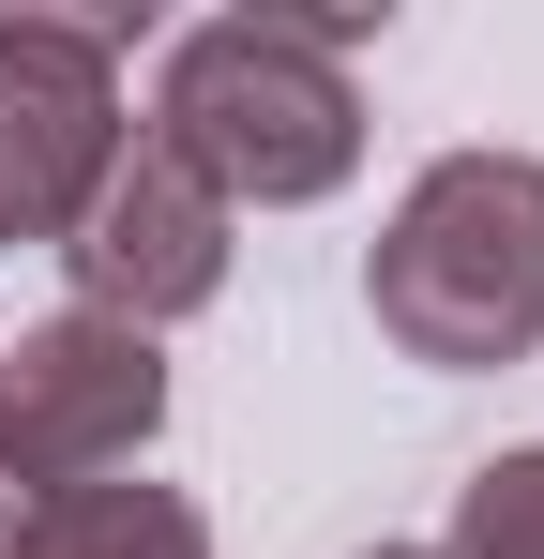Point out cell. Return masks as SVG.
<instances>
[{
    "label": "cell",
    "instance_id": "7",
    "mask_svg": "<svg viewBox=\"0 0 544 559\" xmlns=\"http://www.w3.org/2000/svg\"><path fill=\"white\" fill-rule=\"evenodd\" d=\"M439 559H544V454H484Z\"/></svg>",
    "mask_w": 544,
    "mask_h": 559
},
{
    "label": "cell",
    "instance_id": "2",
    "mask_svg": "<svg viewBox=\"0 0 544 559\" xmlns=\"http://www.w3.org/2000/svg\"><path fill=\"white\" fill-rule=\"evenodd\" d=\"M363 302L409 364H530L544 348V167L530 152H439L424 182L393 197L378 258H363Z\"/></svg>",
    "mask_w": 544,
    "mask_h": 559
},
{
    "label": "cell",
    "instance_id": "6",
    "mask_svg": "<svg viewBox=\"0 0 544 559\" xmlns=\"http://www.w3.org/2000/svg\"><path fill=\"white\" fill-rule=\"evenodd\" d=\"M0 559H212L181 484H31Z\"/></svg>",
    "mask_w": 544,
    "mask_h": 559
},
{
    "label": "cell",
    "instance_id": "4",
    "mask_svg": "<svg viewBox=\"0 0 544 559\" xmlns=\"http://www.w3.org/2000/svg\"><path fill=\"white\" fill-rule=\"evenodd\" d=\"M167 424V364L121 318H46L0 348V468L15 484H121Z\"/></svg>",
    "mask_w": 544,
    "mask_h": 559
},
{
    "label": "cell",
    "instance_id": "1",
    "mask_svg": "<svg viewBox=\"0 0 544 559\" xmlns=\"http://www.w3.org/2000/svg\"><path fill=\"white\" fill-rule=\"evenodd\" d=\"M378 31L363 0H318V15H197L152 76V152L197 167L227 212H303L363 167V92L348 46Z\"/></svg>",
    "mask_w": 544,
    "mask_h": 559
},
{
    "label": "cell",
    "instance_id": "3",
    "mask_svg": "<svg viewBox=\"0 0 544 559\" xmlns=\"http://www.w3.org/2000/svg\"><path fill=\"white\" fill-rule=\"evenodd\" d=\"M121 167V46L76 15H0V242H76Z\"/></svg>",
    "mask_w": 544,
    "mask_h": 559
},
{
    "label": "cell",
    "instance_id": "5",
    "mask_svg": "<svg viewBox=\"0 0 544 559\" xmlns=\"http://www.w3.org/2000/svg\"><path fill=\"white\" fill-rule=\"evenodd\" d=\"M61 273H76V318H121V333H167L197 318L212 287H227V197L167 167L152 136L106 167V197L76 212V242H61Z\"/></svg>",
    "mask_w": 544,
    "mask_h": 559
},
{
    "label": "cell",
    "instance_id": "8",
    "mask_svg": "<svg viewBox=\"0 0 544 559\" xmlns=\"http://www.w3.org/2000/svg\"><path fill=\"white\" fill-rule=\"evenodd\" d=\"M363 559H439V545H363Z\"/></svg>",
    "mask_w": 544,
    "mask_h": 559
}]
</instances>
